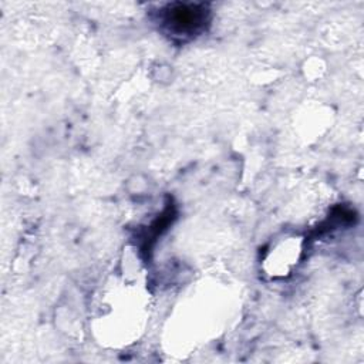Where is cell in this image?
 <instances>
[{"label": "cell", "instance_id": "6da1fadb", "mask_svg": "<svg viewBox=\"0 0 364 364\" xmlns=\"http://www.w3.org/2000/svg\"><path fill=\"white\" fill-rule=\"evenodd\" d=\"M162 21L176 36H191L208 21V10L202 4H171L164 10Z\"/></svg>", "mask_w": 364, "mask_h": 364}]
</instances>
